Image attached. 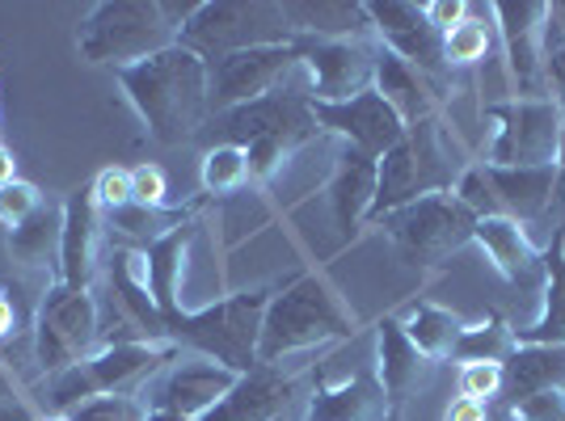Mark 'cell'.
Segmentation results:
<instances>
[{"label": "cell", "instance_id": "obj_32", "mask_svg": "<svg viewBox=\"0 0 565 421\" xmlns=\"http://www.w3.org/2000/svg\"><path fill=\"white\" fill-rule=\"evenodd\" d=\"M511 350H515V333L507 328L502 316H490L481 325H465L451 358H460V363H507Z\"/></svg>", "mask_w": 565, "mask_h": 421}, {"label": "cell", "instance_id": "obj_14", "mask_svg": "<svg viewBox=\"0 0 565 421\" xmlns=\"http://www.w3.org/2000/svg\"><path fill=\"white\" fill-rule=\"evenodd\" d=\"M312 122H317V131H330L347 148H359L376 161L405 140V122L393 115V106L376 89L351 97V101H312Z\"/></svg>", "mask_w": 565, "mask_h": 421}, {"label": "cell", "instance_id": "obj_19", "mask_svg": "<svg viewBox=\"0 0 565 421\" xmlns=\"http://www.w3.org/2000/svg\"><path fill=\"white\" fill-rule=\"evenodd\" d=\"M291 392H296V379L258 363L254 371L236 375L233 392L220 400L203 421H279Z\"/></svg>", "mask_w": 565, "mask_h": 421}, {"label": "cell", "instance_id": "obj_44", "mask_svg": "<svg viewBox=\"0 0 565 421\" xmlns=\"http://www.w3.org/2000/svg\"><path fill=\"white\" fill-rule=\"evenodd\" d=\"M426 9V22L435 25L439 34H448V30H456V25L469 18L472 9L465 4V0H430V4H423Z\"/></svg>", "mask_w": 565, "mask_h": 421}, {"label": "cell", "instance_id": "obj_23", "mask_svg": "<svg viewBox=\"0 0 565 421\" xmlns=\"http://www.w3.org/2000/svg\"><path fill=\"white\" fill-rule=\"evenodd\" d=\"M384 413H397V409H388L376 375H351L347 384L317 388L308 397L305 421H376Z\"/></svg>", "mask_w": 565, "mask_h": 421}, {"label": "cell", "instance_id": "obj_38", "mask_svg": "<svg viewBox=\"0 0 565 421\" xmlns=\"http://www.w3.org/2000/svg\"><path fill=\"white\" fill-rule=\"evenodd\" d=\"M143 409L136 397H94L85 404H76L68 418L72 421H143Z\"/></svg>", "mask_w": 565, "mask_h": 421}, {"label": "cell", "instance_id": "obj_34", "mask_svg": "<svg viewBox=\"0 0 565 421\" xmlns=\"http://www.w3.org/2000/svg\"><path fill=\"white\" fill-rule=\"evenodd\" d=\"M490 55V25L481 18H465V22L444 34V60L448 68H465V64H477Z\"/></svg>", "mask_w": 565, "mask_h": 421}, {"label": "cell", "instance_id": "obj_27", "mask_svg": "<svg viewBox=\"0 0 565 421\" xmlns=\"http://www.w3.org/2000/svg\"><path fill=\"white\" fill-rule=\"evenodd\" d=\"M502 367L511 404L541 392H565V346H515Z\"/></svg>", "mask_w": 565, "mask_h": 421}, {"label": "cell", "instance_id": "obj_45", "mask_svg": "<svg viewBox=\"0 0 565 421\" xmlns=\"http://www.w3.org/2000/svg\"><path fill=\"white\" fill-rule=\"evenodd\" d=\"M444 421H490V404L486 400H469V397H456L448 404Z\"/></svg>", "mask_w": 565, "mask_h": 421}, {"label": "cell", "instance_id": "obj_26", "mask_svg": "<svg viewBox=\"0 0 565 421\" xmlns=\"http://www.w3.org/2000/svg\"><path fill=\"white\" fill-rule=\"evenodd\" d=\"M515 346H565V228L553 233L544 253V307L527 328L515 333Z\"/></svg>", "mask_w": 565, "mask_h": 421}, {"label": "cell", "instance_id": "obj_15", "mask_svg": "<svg viewBox=\"0 0 565 421\" xmlns=\"http://www.w3.org/2000/svg\"><path fill=\"white\" fill-rule=\"evenodd\" d=\"M233 384H236V371L220 367L212 358H190V363H178V367H169L161 375V384L148 397V409L203 421L220 400L233 392Z\"/></svg>", "mask_w": 565, "mask_h": 421}, {"label": "cell", "instance_id": "obj_7", "mask_svg": "<svg viewBox=\"0 0 565 421\" xmlns=\"http://www.w3.org/2000/svg\"><path fill=\"white\" fill-rule=\"evenodd\" d=\"M102 350V304L89 287L51 282L34 312V358L60 375Z\"/></svg>", "mask_w": 565, "mask_h": 421}, {"label": "cell", "instance_id": "obj_51", "mask_svg": "<svg viewBox=\"0 0 565 421\" xmlns=\"http://www.w3.org/2000/svg\"><path fill=\"white\" fill-rule=\"evenodd\" d=\"M143 421H190V418H178V413H157V409H148Z\"/></svg>", "mask_w": 565, "mask_h": 421}, {"label": "cell", "instance_id": "obj_50", "mask_svg": "<svg viewBox=\"0 0 565 421\" xmlns=\"http://www.w3.org/2000/svg\"><path fill=\"white\" fill-rule=\"evenodd\" d=\"M0 400H13V379H9L4 367H0Z\"/></svg>", "mask_w": 565, "mask_h": 421}, {"label": "cell", "instance_id": "obj_8", "mask_svg": "<svg viewBox=\"0 0 565 421\" xmlns=\"http://www.w3.org/2000/svg\"><path fill=\"white\" fill-rule=\"evenodd\" d=\"M494 169H541L562 152V110L553 97H511L486 106Z\"/></svg>", "mask_w": 565, "mask_h": 421}, {"label": "cell", "instance_id": "obj_40", "mask_svg": "<svg viewBox=\"0 0 565 421\" xmlns=\"http://www.w3.org/2000/svg\"><path fill=\"white\" fill-rule=\"evenodd\" d=\"M89 190H94L97 207L106 210V215L136 203V198H131V169H102Z\"/></svg>", "mask_w": 565, "mask_h": 421}, {"label": "cell", "instance_id": "obj_6", "mask_svg": "<svg viewBox=\"0 0 565 421\" xmlns=\"http://www.w3.org/2000/svg\"><path fill=\"white\" fill-rule=\"evenodd\" d=\"M178 43L212 64L236 51L282 47L291 43V25L282 0H203L199 13L178 30Z\"/></svg>", "mask_w": 565, "mask_h": 421}, {"label": "cell", "instance_id": "obj_17", "mask_svg": "<svg viewBox=\"0 0 565 421\" xmlns=\"http://www.w3.org/2000/svg\"><path fill=\"white\" fill-rule=\"evenodd\" d=\"M430 371H435V363L405 337L397 316H384L376 325V379L388 409H401L418 388H426Z\"/></svg>", "mask_w": 565, "mask_h": 421}, {"label": "cell", "instance_id": "obj_39", "mask_svg": "<svg viewBox=\"0 0 565 421\" xmlns=\"http://www.w3.org/2000/svg\"><path fill=\"white\" fill-rule=\"evenodd\" d=\"M131 198L140 207L166 210L169 207V177L161 164H136L131 169Z\"/></svg>", "mask_w": 565, "mask_h": 421}, {"label": "cell", "instance_id": "obj_49", "mask_svg": "<svg viewBox=\"0 0 565 421\" xmlns=\"http://www.w3.org/2000/svg\"><path fill=\"white\" fill-rule=\"evenodd\" d=\"M557 110H562V152H557V173H562V186H565V94L557 97Z\"/></svg>", "mask_w": 565, "mask_h": 421}, {"label": "cell", "instance_id": "obj_35", "mask_svg": "<svg viewBox=\"0 0 565 421\" xmlns=\"http://www.w3.org/2000/svg\"><path fill=\"white\" fill-rule=\"evenodd\" d=\"M39 207H43V190L34 186V182H22V177H18V182L0 186V224H4L9 233L22 228Z\"/></svg>", "mask_w": 565, "mask_h": 421}, {"label": "cell", "instance_id": "obj_36", "mask_svg": "<svg viewBox=\"0 0 565 421\" xmlns=\"http://www.w3.org/2000/svg\"><path fill=\"white\" fill-rule=\"evenodd\" d=\"M507 388V367L502 363H465L460 367V397L469 400H490L502 397Z\"/></svg>", "mask_w": 565, "mask_h": 421}, {"label": "cell", "instance_id": "obj_52", "mask_svg": "<svg viewBox=\"0 0 565 421\" xmlns=\"http://www.w3.org/2000/svg\"><path fill=\"white\" fill-rule=\"evenodd\" d=\"M490 421H515V418H511V413H498V418L490 413Z\"/></svg>", "mask_w": 565, "mask_h": 421}, {"label": "cell", "instance_id": "obj_55", "mask_svg": "<svg viewBox=\"0 0 565 421\" xmlns=\"http://www.w3.org/2000/svg\"><path fill=\"white\" fill-rule=\"evenodd\" d=\"M562 421H565V418H562Z\"/></svg>", "mask_w": 565, "mask_h": 421}, {"label": "cell", "instance_id": "obj_43", "mask_svg": "<svg viewBox=\"0 0 565 421\" xmlns=\"http://www.w3.org/2000/svg\"><path fill=\"white\" fill-rule=\"evenodd\" d=\"M541 51H544V60H553L557 51H565V0H548V4H544Z\"/></svg>", "mask_w": 565, "mask_h": 421}, {"label": "cell", "instance_id": "obj_54", "mask_svg": "<svg viewBox=\"0 0 565 421\" xmlns=\"http://www.w3.org/2000/svg\"><path fill=\"white\" fill-rule=\"evenodd\" d=\"M47 421H72V418H47Z\"/></svg>", "mask_w": 565, "mask_h": 421}, {"label": "cell", "instance_id": "obj_37", "mask_svg": "<svg viewBox=\"0 0 565 421\" xmlns=\"http://www.w3.org/2000/svg\"><path fill=\"white\" fill-rule=\"evenodd\" d=\"M451 194H456V198H460L477 219H494V215H502L494 190H490V182H486V169H465V173L456 177Z\"/></svg>", "mask_w": 565, "mask_h": 421}, {"label": "cell", "instance_id": "obj_47", "mask_svg": "<svg viewBox=\"0 0 565 421\" xmlns=\"http://www.w3.org/2000/svg\"><path fill=\"white\" fill-rule=\"evenodd\" d=\"M0 421H34L22 400H0Z\"/></svg>", "mask_w": 565, "mask_h": 421}, {"label": "cell", "instance_id": "obj_18", "mask_svg": "<svg viewBox=\"0 0 565 421\" xmlns=\"http://www.w3.org/2000/svg\"><path fill=\"white\" fill-rule=\"evenodd\" d=\"M97 240H102V207L94 190H68L64 198V245H60V279L68 287H89L97 274Z\"/></svg>", "mask_w": 565, "mask_h": 421}, {"label": "cell", "instance_id": "obj_30", "mask_svg": "<svg viewBox=\"0 0 565 421\" xmlns=\"http://www.w3.org/2000/svg\"><path fill=\"white\" fill-rule=\"evenodd\" d=\"M401 328H405V337H409L430 363H444V358L456 354V342H460V333H465V321L451 316L448 307H439V304H414L409 321H401Z\"/></svg>", "mask_w": 565, "mask_h": 421}, {"label": "cell", "instance_id": "obj_53", "mask_svg": "<svg viewBox=\"0 0 565 421\" xmlns=\"http://www.w3.org/2000/svg\"><path fill=\"white\" fill-rule=\"evenodd\" d=\"M376 421H401L397 413H384V418H376Z\"/></svg>", "mask_w": 565, "mask_h": 421}, {"label": "cell", "instance_id": "obj_46", "mask_svg": "<svg viewBox=\"0 0 565 421\" xmlns=\"http://www.w3.org/2000/svg\"><path fill=\"white\" fill-rule=\"evenodd\" d=\"M18 325H22V321H18V304L9 300V291H0V342H4V337H13Z\"/></svg>", "mask_w": 565, "mask_h": 421}, {"label": "cell", "instance_id": "obj_2", "mask_svg": "<svg viewBox=\"0 0 565 421\" xmlns=\"http://www.w3.org/2000/svg\"><path fill=\"white\" fill-rule=\"evenodd\" d=\"M275 291H236L228 300H220L212 307L199 312H173L169 321H161V337L173 346H190L203 358H212L228 371L245 375L258 367V333L262 316Z\"/></svg>", "mask_w": 565, "mask_h": 421}, {"label": "cell", "instance_id": "obj_3", "mask_svg": "<svg viewBox=\"0 0 565 421\" xmlns=\"http://www.w3.org/2000/svg\"><path fill=\"white\" fill-rule=\"evenodd\" d=\"M178 43L161 0H102L76 25V51L97 68H131Z\"/></svg>", "mask_w": 565, "mask_h": 421}, {"label": "cell", "instance_id": "obj_22", "mask_svg": "<svg viewBox=\"0 0 565 421\" xmlns=\"http://www.w3.org/2000/svg\"><path fill=\"white\" fill-rule=\"evenodd\" d=\"M486 182L494 190L502 215L523 224V219L544 215V207L553 203V190L562 186V173H557V164H541V169H494V164H486Z\"/></svg>", "mask_w": 565, "mask_h": 421}, {"label": "cell", "instance_id": "obj_24", "mask_svg": "<svg viewBox=\"0 0 565 421\" xmlns=\"http://www.w3.org/2000/svg\"><path fill=\"white\" fill-rule=\"evenodd\" d=\"M291 39H363L372 34L367 9L351 0H282Z\"/></svg>", "mask_w": 565, "mask_h": 421}, {"label": "cell", "instance_id": "obj_41", "mask_svg": "<svg viewBox=\"0 0 565 421\" xmlns=\"http://www.w3.org/2000/svg\"><path fill=\"white\" fill-rule=\"evenodd\" d=\"M291 152H296V148H291V143H282V140H254L249 148H245V156H249V177H254V182L275 177Z\"/></svg>", "mask_w": 565, "mask_h": 421}, {"label": "cell", "instance_id": "obj_21", "mask_svg": "<svg viewBox=\"0 0 565 421\" xmlns=\"http://www.w3.org/2000/svg\"><path fill=\"white\" fill-rule=\"evenodd\" d=\"M376 156H367L359 148H342V156H338V169H333L330 177V210L342 240H351L359 233V224L372 215V203H376Z\"/></svg>", "mask_w": 565, "mask_h": 421}, {"label": "cell", "instance_id": "obj_31", "mask_svg": "<svg viewBox=\"0 0 565 421\" xmlns=\"http://www.w3.org/2000/svg\"><path fill=\"white\" fill-rule=\"evenodd\" d=\"M190 210H178V207H166V210H152V207H140V203H131V207L122 210H110V228L118 236H127V240H136L140 249H148L152 240H161L166 233H173L178 224H186Z\"/></svg>", "mask_w": 565, "mask_h": 421}, {"label": "cell", "instance_id": "obj_25", "mask_svg": "<svg viewBox=\"0 0 565 421\" xmlns=\"http://www.w3.org/2000/svg\"><path fill=\"white\" fill-rule=\"evenodd\" d=\"M190 240H194V224L186 219V224H178L173 233H166L161 240H152L143 249V261H148V295H152L161 321H169L173 312H182L178 287H182V274H186Z\"/></svg>", "mask_w": 565, "mask_h": 421}, {"label": "cell", "instance_id": "obj_48", "mask_svg": "<svg viewBox=\"0 0 565 421\" xmlns=\"http://www.w3.org/2000/svg\"><path fill=\"white\" fill-rule=\"evenodd\" d=\"M9 182H18V161L9 148H0V186H9Z\"/></svg>", "mask_w": 565, "mask_h": 421}, {"label": "cell", "instance_id": "obj_42", "mask_svg": "<svg viewBox=\"0 0 565 421\" xmlns=\"http://www.w3.org/2000/svg\"><path fill=\"white\" fill-rule=\"evenodd\" d=\"M511 418L515 421H562L565 418V392H541V397H527L511 404Z\"/></svg>", "mask_w": 565, "mask_h": 421}, {"label": "cell", "instance_id": "obj_12", "mask_svg": "<svg viewBox=\"0 0 565 421\" xmlns=\"http://www.w3.org/2000/svg\"><path fill=\"white\" fill-rule=\"evenodd\" d=\"M300 68V55L296 43H282V47H254V51H236L224 60L207 64V101H212V115L236 110L245 101H258V97L275 94L287 72Z\"/></svg>", "mask_w": 565, "mask_h": 421}, {"label": "cell", "instance_id": "obj_4", "mask_svg": "<svg viewBox=\"0 0 565 421\" xmlns=\"http://www.w3.org/2000/svg\"><path fill=\"white\" fill-rule=\"evenodd\" d=\"M333 337H351V316L338 304L330 282L305 274L291 287H282L279 295H270L258 333V363L275 367L287 354L312 350Z\"/></svg>", "mask_w": 565, "mask_h": 421}, {"label": "cell", "instance_id": "obj_16", "mask_svg": "<svg viewBox=\"0 0 565 421\" xmlns=\"http://www.w3.org/2000/svg\"><path fill=\"white\" fill-rule=\"evenodd\" d=\"M490 13L502 25V43H507V64L519 85V97H536V80H541V22H544V0H498Z\"/></svg>", "mask_w": 565, "mask_h": 421}, {"label": "cell", "instance_id": "obj_13", "mask_svg": "<svg viewBox=\"0 0 565 421\" xmlns=\"http://www.w3.org/2000/svg\"><path fill=\"white\" fill-rule=\"evenodd\" d=\"M367 22L372 34H380V47L401 55L409 68H418L426 80H435L444 89L448 80V60H444V34L426 22L423 4L409 0H367Z\"/></svg>", "mask_w": 565, "mask_h": 421}, {"label": "cell", "instance_id": "obj_11", "mask_svg": "<svg viewBox=\"0 0 565 421\" xmlns=\"http://www.w3.org/2000/svg\"><path fill=\"white\" fill-rule=\"evenodd\" d=\"M312 101H351L376 80V47L363 39H291Z\"/></svg>", "mask_w": 565, "mask_h": 421}, {"label": "cell", "instance_id": "obj_9", "mask_svg": "<svg viewBox=\"0 0 565 421\" xmlns=\"http://www.w3.org/2000/svg\"><path fill=\"white\" fill-rule=\"evenodd\" d=\"M376 228L393 236V245L405 261L430 266V261H444L448 253H456L460 245H469L477 215L451 190H435V194H423L405 207L388 210L384 219H376Z\"/></svg>", "mask_w": 565, "mask_h": 421}, {"label": "cell", "instance_id": "obj_10", "mask_svg": "<svg viewBox=\"0 0 565 421\" xmlns=\"http://www.w3.org/2000/svg\"><path fill=\"white\" fill-rule=\"evenodd\" d=\"M317 136L312 122V97L305 89H275V94L245 101L236 110L212 115L207 127L199 131V140L215 148V143H233V148H249L254 140H282L291 148H300L305 140Z\"/></svg>", "mask_w": 565, "mask_h": 421}, {"label": "cell", "instance_id": "obj_33", "mask_svg": "<svg viewBox=\"0 0 565 421\" xmlns=\"http://www.w3.org/2000/svg\"><path fill=\"white\" fill-rule=\"evenodd\" d=\"M249 182V156L245 148L233 143H215L203 156V190L207 194H236V190Z\"/></svg>", "mask_w": 565, "mask_h": 421}, {"label": "cell", "instance_id": "obj_5", "mask_svg": "<svg viewBox=\"0 0 565 421\" xmlns=\"http://www.w3.org/2000/svg\"><path fill=\"white\" fill-rule=\"evenodd\" d=\"M178 354H182V346H173V342H115V346H102L94 358H85V363H76L60 375H47L51 409H55V418H68L76 404L94 397H127L131 388L152 379Z\"/></svg>", "mask_w": 565, "mask_h": 421}, {"label": "cell", "instance_id": "obj_20", "mask_svg": "<svg viewBox=\"0 0 565 421\" xmlns=\"http://www.w3.org/2000/svg\"><path fill=\"white\" fill-rule=\"evenodd\" d=\"M372 89L393 106V115L405 122V131L430 122L435 106H439V85L426 80L423 72L409 68L401 55L384 47H376V80H372Z\"/></svg>", "mask_w": 565, "mask_h": 421}, {"label": "cell", "instance_id": "obj_29", "mask_svg": "<svg viewBox=\"0 0 565 421\" xmlns=\"http://www.w3.org/2000/svg\"><path fill=\"white\" fill-rule=\"evenodd\" d=\"M472 240L486 249V258L498 266V274L511 282H523L532 270H536V249L527 245L523 236V224L507 219V215H494V219H477L472 228Z\"/></svg>", "mask_w": 565, "mask_h": 421}, {"label": "cell", "instance_id": "obj_1", "mask_svg": "<svg viewBox=\"0 0 565 421\" xmlns=\"http://www.w3.org/2000/svg\"><path fill=\"white\" fill-rule=\"evenodd\" d=\"M118 85L127 101L143 118L148 136L166 148H178L186 140H199V131L212 118L207 101V64L186 51L182 43L148 55L131 68H118Z\"/></svg>", "mask_w": 565, "mask_h": 421}, {"label": "cell", "instance_id": "obj_28", "mask_svg": "<svg viewBox=\"0 0 565 421\" xmlns=\"http://www.w3.org/2000/svg\"><path fill=\"white\" fill-rule=\"evenodd\" d=\"M60 245H64V203H43L22 228L9 233V258L25 270L55 266V279H60Z\"/></svg>", "mask_w": 565, "mask_h": 421}]
</instances>
